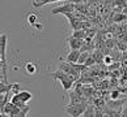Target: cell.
Returning a JSON list of instances; mask_svg holds the SVG:
<instances>
[{
  "label": "cell",
  "instance_id": "cell-1",
  "mask_svg": "<svg viewBox=\"0 0 127 117\" xmlns=\"http://www.w3.org/2000/svg\"><path fill=\"white\" fill-rule=\"evenodd\" d=\"M50 76L53 77L54 79H56V81H59L60 83H62V87L64 88V91H69L71 87L73 86V82H76V79H75L72 76H68V74H65L64 72H62V70L51 72Z\"/></svg>",
  "mask_w": 127,
  "mask_h": 117
},
{
  "label": "cell",
  "instance_id": "cell-2",
  "mask_svg": "<svg viewBox=\"0 0 127 117\" xmlns=\"http://www.w3.org/2000/svg\"><path fill=\"white\" fill-rule=\"evenodd\" d=\"M88 105H89V103H85V104H79V105H67L64 111H65V113L69 115L71 117H80V116H83L84 112H85Z\"/></svg>",
  "mask_w": 127,
  "mask_h": 117
},
{
  "label": "cell",
  "instance_id": "cell-3",
  "mask_svg": "<svg viewBox=\"0 0 127 117\" xmlns=\"http://www.w3.org/2000/svg\"><path fill=\"white\" fill-rule=\"evenodd\" d=\"M75 4H72V3H69V1H65V4L64 5H59V7H56V8H54L53 11H51V13L53 15H64V16H67V15H71V13H73V11H75Z\"/></svg>",
  "mask_w": 127,
  "mask_h": 117
},
{
  "label": "cell",
  "instance_id": "cell-4",
  "mask_svg": "<svg viewBox=\"0 0 127 117\" xmlns=\"http://www.w3.org/2000/svg\"><path fill=\"white\" fill-rule=\"evenodd\" d=\"M58 70H62V72H64L65 74H68V76H72L76 81L79 79L80 74H81V73H79L77 70L73 68V65L69 64V63H60L58 65Z\"/></svg>",
  "mask_w": 127,
  "mask_h": 117
},
{
  "label": "cell",
  "instance_id": "cell-5",
  "mask_svg": "<svg viewBox=\"0 0 127 117\" xmlns=\"http://www.w3.org/2000/svg\"><path fill=\"white\" fill-rule=\"evenodd\" d=\"M20 92V83H5L0 81V94H5V92Z\"/></svg>",
  "mask_w": 127,
  "mask_h": 117
},
{
  "label": "cell",
  "instance_id": "cell-6",
  "mask_svg": "<svg viewBox=\"0 0 127 117\" xmlns=\"http://www.w3.org/2000/svg\"><path fill=\"white\" fill-rule=\"evenodd\" d=\"M68 96H69V104L68 105H79V104H85V103H88V99H85L81 95H79L76 91L69 92Z\"/></svg>",
  "mask_w": 127,
  "mask_h": 117
},
{
  "label": "cell",
  "instance_id": "cell-7",
  "mask_svg": "<svg viewBox=\"0 0 127 117\" xmlns=\"http://www.w3.org/2000/svg\"><path fill=\"white\" fill-rule=\"evenodd\" d=\"M106 100V107L110 109H122L123 105L126 104L127 99H105Z\"/></svg>",
  "mask_w": 127,
  "mask_h": 117
},
{
  "label": "cell",
  "instance_id": "cell-8",
  "mask_svg": "<svg viewBox=\"0 0 127 117\" xmlns=\"http://www.w3.org/2000/svg\"><path fill=\"white\" fill-rule=\"evenodd\" d=\"M67 42L69 44L71 51H80V50H81V47H83V43H84V40L76 39V38H73V36H69V38L67 39Z\"/></svg>",
  "mask_w": 127,
  "mask_h": 117
},
{
  "label": "cell",
  "instance_id": "cell-9",
  "mask_svg": "<svg viewBox=\"0 0 127 117\" xmlns=\"http://www.w3.org/2000/svg\"><path fill=\"white\" fill-rule=\"evenodd\" d=\"M80 51H69V53L65 57V63H69V64H77L79 61V57H80Z\"/></svg>",
  "mask_w": 127,
  "mask_h": 117
},
{
  "label": "cell",
  "instance_id": "cell-10",
  "mask_svg": "<svg viewBox=\"0 0 127 117\" xmlns=\"http://www.w3.org/2000/svg\"><path fill=\"white\" fill-rule=\"evenodd\" d=\"M11 94H12V91L5 92V94H0V112L3 111V108L9 101V99H11Z\"/></svg>",
  "mask_w": 127,
  "mask_h": 117
},
{
  "label": "cell",
  "instance_id": "cell-11",
  "mask_svg": "<svg viewBox=\"0 0 127 117\" xmlns=\"http://www.w3.org/2000/svg\"><path fill=\"white\" fill-rule=\"evenodd\" d=\"M122 109H110V108H107V107H105L102 111H103V113L109 115L110 117H121L122 116Z\"/></svg>",
  "mask_w": 127,
  "mask_h": 117
},
{
  "label": "cell",
  "instance_id": "cell-12",
  "mask_svg": "<svg viewBox=\"0 0 127 117\" xmlns=\"http://www.w3.org/2000/svg\"><path fill=\"white\" fill-rule=\"evenodd\" d=\"M16 95L20 98V99L24 101V103H28V101H30V100L33 99L32 92H29V91H20V92H17Z\"/></svg>",
  "mask_w": 127,
  "mask_h": 117
},
{
  "label": "cell",
  "instance_id": "cell-13",
  "mask_svg": "<svg viewBox=\"0 0 127 117\" xmlns=\"http://www.w3.org/2000/svg\"><path fill=\"white\" fill-rule=\"evenodd\" d=\"M11 101H12V104H15L16 107H18V108H24V107H26V103H24L20 98H18L16 94H13L12 95V99H11Z\"/></svg>",
  "mask_w": 127,
  "mask_h": 117
},
{
  "label": "cell",
  "instance_id": "cell-14",
  "mask_svg": "<svg viewBox=\"0 0 127 117\" xmlns=\"http://www.w3.org/2000/svg\"><path fill=\"white\" fill-rule=\"evenodd\" d=\"M29 111H30V107L26 105V107H24V108H21L18 112H16V113L11 115L9 117H26V115L29 113Z\"/></svg>",
  "mask_w": 127,
  "mask_h": 117
},
{
  "label": "cell",
  "instance_id": "cell-15",
  "mask_svg": "<svg viewBox=\"0 0 127 117\" xmlns=\"http://www.w3.org/2000/svg\"><path fill=\"white\" fill-rule=\"evenodd\" d=\"M83 117H96V107L89 104L87 107L85 112L83 113Z\"/></svg>",
  "mask_w": 127,
  "mask_h": 117
},
{
  "label": "cell",
  "instance_id": "cell-16",
  "mask_svg": "<svg viewBox=\"0 0 127 117\" xmlns=\"http://www.w3.org/2000/svg\"><path fill=\"white\" fill-rule=\"evenodd\" d=\"M72 36H73V38H76V39L84 40V39L87 38V30H84V29H81V30H75V31L72 33Z\"/></svg>",
  "mask_w": 127,
  "mask_h": 117
},
{
  "label": "cell",
  "instance_id": "cell-17",
  "mask_svg": "<svg viewBox=\"0 0 127 117\" xmlns=\"http://www.w3.org/2000/svg\"><path fill=\"white\" fill-rule=\"evenodd\" d=\"M25 70H26L28 74H30V76L35 74V73H37V67H35V64H33V63H26V64H25Z\"/></svg>",
  "mask_w": 127,
  "mask_h": 117
},
{
  "label": "cell",
  "instance_id": "cell-18",
  "mask_svg": "<svg viewBox=\"0 0 127 117\" xmlns=\"http://www.w3.org/2000/svg\"><path fill=\"white\" fill-rule=\"evenodd\" d=\"M16 108V105L15 104H12V101H8L7 104H5V107L3 108V111H1V113H4V115H11L12 113V111Z\"/></svg>",
  "mask_w": 127,
  "mask_h": 117
},
{
  "label": "cell",
  "instance_id": "cell-19",
  "mask_svg": "<svg viewBox=\"0 0 127 117\" xmlns=\"http://www.w3.org/2000/svg\"><path fill=\"white\" fill-rule=\"evenodd\" d=\"M109 96H110V99H119V98L122 96V92H121V90H119V87L117 88H114V90H111L110 91V94H109Z\"/></svg>",
  "mask_w": 127,
  "mask_h": 117
},
{
  "label": "cell",
  "instance_id": "cell-20",
  "mask_svg": "<svg viewBox=\"0 0 127 117\" xmlns=\"http://www.w3.org/2000/svg\"><path fill=\"white\" fill-rule=\"evenodd\" d=\"M89 56H91V53H89V52H81V53H80V57H79L77 64H83V65H84Z\"/></svg>",
  "mask_w": 127,
  "mask_h": 117
},
{
  "label": "cell",
  "instance_id": "cell-21",
  "mask_svg": "<svg viewBox=\"0 0 127 117\" xmlns=\"http://www.w3.org/2000/svg\"><path fill=\"white\" fill-rule=\"evenodd\" d=\"M117 48H118L122 53L126 52V50H127V43H125V42H117Z\"/></svg>",
  "mask_w": 127,
  "mask_h": 117
},
{
  "label": "cell",
  "instance_id": "cell-22",
  "mask_svg": "<svg viewBox=\"0 0 127 117\" xmlns=\"http://www.w3.org/2000/svg\"><path fill=\"white\" fill-rule=\"evenodd\" d=\"M28 22H29V25L34 26L37 23V16L35 15H29V17H28Z\"/></svg>",
  "mask_w": 127,
  "mask_h": 117
},
{
  "label": "cell",
  "instance_id": "cell-23",
  "mask_svg": "<svg viewBox=\"0 0 127 117\" xmlns=\"http://www.w3.org/2000/svg\"><path fill=\"white\" fill-rule=\"evenodd\" d=\"M117 42L118 40H115V39H107L106 40V46H107V48H114V46H117Z\"/></svg>",
  "mask_w": 127,
  "mask_h": 117
},
{
  "label": "cell",
  "instance_id": "cell-24",
  "mask_svg": "<svg viewBox=\"0 0 127 117\" xmlns=\"http://www.w3.org/2000/svg\"><path fill=\"white\" fill-rule=\"evenodd\" d=\"M96 61H95V59H93L92 57V56H89V57L87 59V61H85V64H84V65H85V67H89V65H92V64H95Z\"/></svg>",
  "mask_w": 127,
  "mask_h": 117
},
{
  "label": "cell",
  "instance_id": "cell-25",
  "mask_svg": "<svg viewBox=\"0 0 127 117\" xmlns=\"http://www.w3.org/2000/svg\"><path fill=\"white\" fill-rule=\"evenodd\" d=\"M103 63H105V64H111V63H113V59H111V56H110V55L105 56V57H103Z\"/></svg>",
  "mask_w": 127,
  "mask_h": 117
},
{
  "label": "cell",
  "instance_id": "cell-26",
  "mask_svg": "<svg viewBox=\"0 0 127 117\" xmlns=\"http://www.w3.org/2000/svg\"><path fill=\"white\" fill-rule=\"evenodd\" d=\"M96 117H103V112L100 108H96Z\"/></svg>",
  "mask_w": 127,
  "mask_h": 117
},
{
  "label": "cell",
  "instance_id": "cell-27",
  "mask_svg": "<svg viewBox=\"0 0 127 117\" xmlns=\"http://www.w3.org/2000/svg\"><path fill=\"white\" fill-rule=\"evenodd\" d=\"M67 1L72 3V4H80V3H84V0H67Z\"/></svg>",
  "mask_w": 127,
  "mask_h": 117
},
{
  "label": "cell",
  "instance_id": "cell-28",
  "mask_svg": "<svg viewBox=\"0 0 127 117\" xmlns=\"http://www.w3.org/2000/svg\"><path fill=\"white\" fill-rule=\"evenodd\" d=\"M121 117H127V108L122 109V116H121Z\"/></svg>",
  "mask_w": 127,
  "mask_h": 117
},
{
  "label": "cell",
  "instance_id": "cell-29",
  "mask_svg": "<svg viewBox=\"0 0 127 117\" xmlns=\"http://www.w3.org/2000/svg\"><path fill=\"white\" fill-rule=\"evenodd\" d=\"M122 15H125V16H126V18H127V5H126L123 9H122Z\"/></svg>",
  "mask_w": 127,
  "mask_h": 117
},
{
  "label": "cell",
  "instance_id": "cell-30",
  "mask_svg": "<svg viewBox=\"0 0 127 117\" xmlns=\"http://www.w3.org/2000/svg\"><path fill=\"white\" fill-rule=\"evenodd\" d=\"M102 112H103V111H102ZM103 117H110V116H109V115H106V113H103Z\"/></svg>",
  "mask_w": 127,
  "mask_h": 117
},
{
  "label": "cell",
  "instance_id": "cell-31",
  "mask_svg": "<svg viewBox=\"0 0 127 117\" xmlns=\"http://www.w3.org/2000/svg\"><path fill=\"white\" fill-rule=\"evenodd\" d=\"M39 1V0H34V1H33V3H38Z\"/></svg>",
  "mask_w": 127,
  "mask_h": 117
},
{
  "label": "cell",
  "instance_id": "cell-32",
  "mask_svg": "<svg viewBox=\"0 0 127 117\" xmlns=\"http://www.w3.org/2000/svg\"><path fill=\"white\" fill-rule=\"evenodd\" d=\"M0 56H1V47H0Z\"/></svg>",
  "mask_w": 127,
  "mask_h": 117
}]
</instances>
